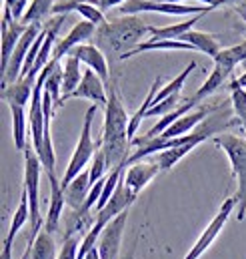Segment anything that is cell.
I'll use <instances>...</instances> for the list:
<instances>
[{
    "instance_id": "cell-1",
    "label": "cell",
    "mask_w": 246,
    "mask_h": 259,
    "mask_svg": "<svg viewBox=\"0 0 246 259\" xmlns=\"http://www.w3.org/2000/svg\"><path fill=\"white\" fill-rule=\"evenodd\" d=\"M128 123H130V117L124 109L116 89L108 87V103L104 107V129H102V137H100V149L104 153L108 173L126 165L130 159V155H128V149H130Z\"/></svg>"
},
{
    "instance_id": "cell-2",
    "label": "cell",
    "mask_w": 246,
    "mask_h": 259,
    "mask_svg": "<svg viewBox=\"0 0 246 259\" xmlns=\"http://www.w3.org/2000/svg\"><path fill=\"white\" fill-rule=\"evenodd\" d=\"M148 32H150V26L140 16H122L98 26L96 42L98 47L110 53H118V59H120L126 53L134 51L140 45L142 36Z\"/></svg>"
},
{
    "instance_id": "cell-3",
    "label": "cell",
    "mask_w": 246,
    "mask_h": 259,
    "mask_svg": "<svg viewBox=\"0 0 246 259\" xmlns=\"http://www.w3.org/2000/svg\"><path fill=\"white\" fill-rule=\"evenodd\" d=\"M212 143L216 147H220L232 167V177L238 179V191L234 195L236 199V219L244 221L246 217V137H238V135H230V133H222L216 135L212 139Z\"/></svg>"
},
{
    "instance_id": "cell-4",
    "label": "cell",
    "mask_w": 246,
    "mask_h": 259,
    "mask_svg": "<svg viewBox=\"0 0 246 259\" xmlns=\"http://www.w3.org/2000/svg\"><path fill=\"white\" fill-rule=\"evenodd\" d=\"M96 111H98V105H90V107L86 109L82 131H80V139H78V143H76V147H74V153H72V157H70V161H68V167H66L64 177H62V181H60L62 189H64L70 181H74L82 171H86V165L90 163V159H94V155H96V151H98V147H100V143H94V141H92V119H94Z\"/></svg>"
},
{
    "instance_id": "cell-5",
    "label": "cell",
    "mask_w": 246,
    "mask_h": 259,
    "mask_svg": "<svg viewBox=\"0 0 246 259\" xmlns=\"http://www.w3.org/2000/svg\"><path fill=\"white\" fill-rule=\"evenodd\" d=\"M42 163L40 157L32 147H26L24 151V191L28 195L30 203V237L28 241H34V237L42 231V213H40V175H42Z\"/></svg>"
},
{
    "instance_id": "cell-6",
    "label": "cell",
    "mask_w": 246,
    "mask_h": 259,
    "mask_svg": "<svg viewBox=\"0 0 246 259\" xmlns=\"http://www.w3.org/2000/svg\"><path fill=\"white\" fill-rule=\"evenodd\" d=\"M210 6L204 4H168V2H152V0H128L118 6V12L124 16H138L140 12H160L170 16H198L210 12Z\"/></svg>"
},
{
    "instance_id": "cell-7",
    "label": "cell",
    "mask_w": 246,
    "mask_h": 259,
    "mask_svg": "<svg viewBox=\"0 0 246 259\" xmlns=\"http://www.w3.org/2000/svg\"><path fill=\"white\" fill-rule=\"evenodd\" d=\"M234 207H236V199H234V197H228V199L220 205L218 213H216L214 219L208 223V227L200 233V237L196 239V243L188 249V253L184 255V259H200L204 255V251L214 243V239L218 237V233H220L222 227L226 225V221H228V217H230V213H232Z\"/></svg>"
},
{
    "instance_id": "cell-8",
    "label": "cell",
    "mask_w": 246,
    "mask_h": 259,
    "mask_svg": "<svg viewBox=\"0 0 246 259\" xmlns=\"http://www.w3.org/2000/svg\"><path fill=\"white\" fill-rule=\"evenodd\" d=\"M126 219H128V211L120 213L100 233L98 243H96V249H98L100 259H118V255H120V241H122V233H124V227H126Z\"/></svg>"
},
{
    "instance_id": "cell-9",
    "label": "cell",
    "mask_w": 246,
    "mask_h": 259,
    "mask_svg": "<svg viewBox=\"0 0 246 259\" xmlns=\"http://www.w3.org/2000/svg\"><path fill=\"white\" fill-rule=\"evenodd\" d=\"M96 30H98V26H94V24L88 22V20L76 22V24L70 28V32H68L62 40L56 42L52 59L60 61L62 57H68V55L72 53V49H76V47H80V45H86V40H90L92 36H96Z\"/></svg>"
},
{
    "instance_id": "cell-10",
    "label": "cell",
    "mask_w": 246,
    "mask_h": 259,
    "mask_svg": "<svg viewBox=\"0 0 246 259\" xmlns=\"http://www.w3.org/2000/svg\"><path fill=\"white\" fill-rule=\"evenodd\" d=\"M158 173H160V167H158V163H156L154 159H150V161H138V163H134V165L128 167L126 175L122 177L124 185L138 197V193H140Z\"/></svg>"
},
{
    "instance_id": "cell-11",
    "label": "cell",
    "mask_w": 246,
    "mask_h": 259,
    "mask_svg": "<svg viewBox=\"0 0 246 259\" xmlns=\"http://www.w3.org/2000/svg\"><path fill=\"white\" fill-rule=\"evenodd\" d=\"M70 99H86V101H92V105L106 107V103H108L106 84H104V80L92 68H86L80 87L74 91V95Z\"/></svg>"
},
{
    "instance_id": "cell-12",
    "label": "cell",
    "mask_w": 246,
    "mask_h": 259,
    "mask_svg": "<svg viewBox=\"0 0 246 259\" xmlns=\"http://www.w3.org/2000/svg\"><path fill=\"white\" fill-rule=\"evenodd\" d=\"M70 55L76 57L82 65H86V68H92V70L104 80V84L110 87V72H108L106 57H104V53H102L96 45H80V47L72 49Z\"/></svg>"
},
{
    "instance_id": "cell-13",
    "label": "cell",
    "mask_w": 246,
    "mask_h": 259,
    "mask_svg": "<svg viewBox=\"0 0 246 259\" xmlns=\"http://www.w3.org/2000/svg\"><path fill=\"white\" fill-rule=\"evenodd\" d=\"M48 181H50V205H48V213H46V221H44V231L54 235L60 229V219L62 211L66 207V197H64L62 185L56 179V175L48 177Z\"/></svg>"
},
{
    "instance_id": "cell-14",
    "label": "cell",
    "mask_w": 246,
    "mask_h": 259,
    "mask_svg": "<svg viewBox=\"0 0 246 259\" xmlns=\"http://www.w3.org/2000/svg\"><path fill=\"white\" fill-rule=\"evenodd\" d=\"M68 12H78L84 20L92 22L94 26H102L106 24V16L102 10H98L96 6H92L90 2H78V0H66V2H56L52 14H68Z\"/></svg>"
},
{
    "instance_id": "cell-15",
    "label": "cell",
    "mask_w": 246,
    "mask_h": 259,
    "mask_svg": "<svg viewBox=\"0 0 246 259\" xmlns=\"http://www.w3.org/2000/svg\"><path fill=\"white\" fill-rule=\"evenodd\" d=\"M92 189V183H90V173L88 169L82 171L74 181H70L62 191H64V197H66V205L72 209V211H78L86 199H88V193Z\"/></svg>"
},
{
    "instance_id": "cell-16",
    "label": "cell",
    "mask_w": 246,
    "mask_h": 259,
    "mask_svg": "<svg viewBox=\"0 0 246 259\" xmlns=\"http://www.w3.org/2000/svg\"><path fill=\"white\" fill-rule=\"evenodd\" d=\"M36 80H38V78H36ZM36 80L30 78V76L18 78L16 82H12V84H8L6 89H2V101H4L6 105H20V107H26V105L32 101Z\"/></svg>"
},
{
    "instance_id": "cell-17",
    "label": "cell",
    "mask_w": 246,
    "mask_h": 259,
    "mask_svg": "<svg viewBox=\"0 0 246 259\" xmlns=\"http://www.w3.org/2000/svg\"><path fill=\"white\" fill-rule=\"evenodd\" d=\"M26 28H28V24L18 22V20H14L10 26L2 28V49H0L2 51V59H0V70L2 72L8 68V63L12 59V53H14L16 45L20 42L22 34L26 32Z\"/></svg>"
},
{
    "instance_id": "cell-18",
    "label": "cell",
    "mask_w": 246,
    "mask_h": 259,
    "mask_svg": "<svg viewBox=\"0 0 246 259\" xmlns=\"http://www.w3.org/2000/svg\"><path fill=\"white\" fill-rule=\"evenodd\" d=\"M80 61L76 59V57H72V55H68L66 59H64V78H62V105H64V101L66 99H70L72 95H74V91L80 87V82H82V76H84V72H82V68H80Z\"/></svg>"
},
{
    "instance_id": "cell-19",
    "label": "cell",
    "mask_w": 246,
    "mask_h": 259,
    "mask_svg": "<svg viewBox=\"0 0 246 259\" xmlns=\"http://www.w3.org/2000/svg\"><path fill=\"white\" fill-rule=\"evenodd\" d=\"M180 40H184V42H188V45H192L198 53H204V55L212 57V61H214L216 55L222 51V49H220V40H218L216 34L200 32V30H194V28H192L190 32H186Z\"/></svg>"
},
{
    "instance_id": "cell-20",
    "label": "cell",
    "mask_w": 246,
    "mask_h": 259,
    "mask_svg": "<svg viewBox=\"0 0 246 259\" xmlns=\"http://www.w3.org/2000/svg\"><path fill=\"white\" fill-rule=\"evenodd\" d=\"M232 70L234 68H230V66H226V65H222V63H214V68H212V72L208 74V78L204 80V84L192 95L198 103L202 101V99H206V97H210L212 93H216L222 84H224V80L232 74Z\"/></svg>"
},
{
    "instance_id": "cell-21",
    "label": "cell",
    "mask_w": 246,
    "mask_h": 259,
    "mask_svg": "<svg viewBox=\"0 0 246 259\" xmlns=\"http://www.w3.org/2000/svg\"><path fill=\"white\" fill-rule=\"evenodd\" d=\"M204 14L190 16L188 20L176 22V24H168V26H150V34H152V38H158V40H180L186 32H190L194 28V24Z\"/></svg>"
},
{
    "instance_id": "cell-22",
    "label": "cell",
    "mask_w": 246,
    "mask_h": 259,
    "mask_svg": "<svg viewBox=\"0 0 246 259\" xmlns=\"http://www.w3.org/2000/svg\"><path fill=\"white\" fill-rule=\"evenodd\" d=\"M148 51H196L192 45H188L184 40H158V38H150L140 42L134 51L126 53L124 57H120V61H126L130 57H136L140 53H148Z\"/></svg>"
},
{
    "instance_id": "cell-23",
    "label": "cell",
    "mask_w": 246,
    "mask_h": 259,
    "mask_svg": "<svg viewBox=\"0 0 246 259\" xmlns=\"http://www.w3.org/2000/svg\"><path fill=\"white\" fill-rule=\"evenodd\" d=\"M10 107V117H12V139H14V147L18 151H26L28 141V127H26V111L20 105H8Z\"/></svg>"
},
{
    "instance_id": "cell-24",
    "label": "cell",
    "mask_w": 246,
    "mask_h": 259,
    "mask_svg": "<svg viewBox=\"0 0 246 259\" xmlns=\"http://www.w3.org/2000/svg\"><path fill=\"white\" fill-rule=\"evenodd\" d=\"M30 249H32V257L30 259H58L56 253V243H54V237L50 233H46L44 229L34 237V241L30 243Z\"/></svg>"
},
{
    "instance_id": "cell-25",
    "label": "cell",
    "mask_w": 246,
    "mask_h": 259,
    "mask_svg": "<svg viewBox=\"0 0 246 259\" xmlns=\"http://www.w3.org/2000/svg\"><path fill=\"white\" fill-rule=\"evenodd\" d=\"M62 78H64V66L60 65V61H56L44 82V93L50 95L54 103V111H58L62 107Z\"/></svg>"
},
{
    "instance_id": "cell-26",
    "label": "cell",
    "mask_w": 246,
    "mask_h": 259,
    "mask_svg": "<svg viewBox=\"0 0 246 259\" xmlns=\"http://www.w3.org/2000/svg\"><path fill=\"white\" fill-rule=\"evenodd\" d=\"M54 6H56L54 0H32L24 18H22V22L24 24H42L52 14Z\"/></svg>"
},
{
    "instance_id": "cell-27",
    "label": "cell",
    "mask_w": 246,
    "mask_h": 259,
    "mask_svg": "<svg viewBox=\"0 0 246 259\" xmlns=\"http://www.w3.org/2000/svg\"><path fill=\"white\" fill-rule=\"evenodd\" d=\"M196 68V63L192 61V63H188V66H186L184 70L178 74V76H174L168 84H164L160 91H158V95L154 97V105H160L162 101H166L168 97H174V95H180V91H182V87H184L186 78H188V74L192 72Z\"/></svg>"
},
{
    "instance_id": "cell-28",
    "label": "cell",
    "mask_w": 246,
    "mask_h": 259,
    "mask_svg": "<svg viewBox=\"0 0 246 259\" xmlns=\"http://www.w3.org/2000/svg\"><path fill=\"white\" fill-rule=\"evenodd\" d=\"M230 103H232V111L240 123V129L246 135V89H242L236 78L230 82Z\"/></svg>"
},
{
    "instance_id": "cell-29",
    "label": "cell",
    "mask_w": 246,
    "mask_h": 259,
    "mask_svg": "<svg viewBox=\"0 0 246 259\" xmlns=\"http://www.w3.org/2000/svg\"><path fill=\"white\" fill-rule=\"evenodd\" d=\"M246 61V40L234 45V47H228V49H222L214 63H222V65L230 66V68H236L238 65H242Z\"/></svg>"
},
{
    "instance_id": "cell-30",
    "label": "cell",
    "mask_w": 246,
    "mask_h": 259,
    "mask_svg": "<svg viewBox=\"0 0 246 259\" xmlns=\"http://www.w3.org/2000/svg\"><path fill=\"white\" fill-rule=\"evenodd\" d=\"M108 169H106V159H104V153H102V149L98 147V151H96V155H94V159H92V165H90V169H88V173H90V183L94 185V183H98L100 179H104V173H106Z\"/></svg>"
},
{
    "instance_id": "cell-31",
    "label": "cell",
    "mask_w": 246,
    "mask_h": 259,
    "mask_svg": "<svg viewBox=\"0 0 246 259\" xmlns=\"http://www.w3.org/2000/svg\"><path fill=\"white\" fill-rule=\"evenodd\" d=\"M80 243H82L80 237H68V239H64V243H62L60 247V253H58V259H78Z\"/></svg>"
},
{
    "instance_id": "cell-32",
    "label": "cell",
    "mask_w": 246,
    "mask_h": 259,
    "mask_svg": "<svg viewBox=\"0 0 246 259\" xmlns=\"http://www.w3.org/2000/svg\"><path fill=\"white\" fill-rule=\"evenodd\" d=\"M30 2H32V0H4V4L10 8L14 20H18V22H22V18H24V14H26Z\"/></svg>"
},
{
    "instance_id": "cell-33",
    "label": "cell",
    "mask_w": 246,
    "mask_h": 259,
    "mask_svg": "<svg viewBox=\"0 0 246 259\" xmlns=\"http://www.w3.org/2000/svg\"><path fill=\"white\" fill-rule=\"evenodd\" d=\"M92 6H96L98 10H102V12H106V10H110V8H118V6H122L124 2H128V0H88Z\"/></svg>"
},
{
    "instance_id": "cell-34",
    "label": "cell",
    "mask_w": 246,
    "mask_h": 259,
    "mask_svg": "<svg viewBox=\"0 0 246 259\" xmlns=\"http://www.w3.org/2000/svg\"><path fill=\"white\" fill-rule=\"evenodd\" d=\"M246 0H218L214 8H218V6H236V8H242Z\"/></svg>"
},
{
    "instance_id": "cell-35",
    "label": "cell",
    "mask_w": 246,
    "mask_h": 259,
    "mask_svg": "<svg viewBox=\"0 0 246 259\" xmlns=\"http://www.w3.org/2000/svg\"><path fill=\"white\" fill-rule=\"evenodd\" d=\"M196 2H200V4H206V6H210V8L214 10V6H216V2H218V0H196Z\"/></svg>"
},
{
    "instance_id": "cell-36",
    "label": "cell",
    "mask_w": 246,
    "mask_h": 259,
    "mask_svg": "<svg viewBox=\"0 0 246 259\" xmlns=\"http://www.w3.org/2000/svg\"><path fill=\"white\" fill-rule=\"evenodd\" d=\"M236 82H238L242 89H246V70L242 72V74H240V76H238V78H236Z\"/></svg>"
},
{
    "instance_id": "cell-37",
    "label": "cell",
    "mask_w": 246,
    "mask_h": 259,
    "mask_svg": "<svg viewBox=\"0 0 246 259\" xmlns=\"http://www.w3.org/2000/svg\"><path fill=\"white\" fill-rule=\"evenodd\" d=\"M32 257V249H30V245H26V251L22 253V257L20 259H30Z\"/></svg>"
},
{
    "instance_id": "cell-38",
    "label": "cell",
    "mask_w": 246,
    "mask_h": 259,
    "mask_svg": "<svg viewBox=\"0 0 246 259\" xmlns=\"http://www.w3.org/2000/svg\"><path fill=\"white\" fill-rule=\"evenodd\" d=\"M152 2H168V4H182L186 0H152Z\"/></svg>"
},
{
    "instance_id": "cell-39",
    "label": "cell",
    "mask_w": 246,
    "mask_h": 259,
    "mask_svg": "<svg viewBox=\"0 0 246 259\" xmlns=\"http://www.w3.org/2000/svg\"><path fill=\"white\" fill-rule=\"evenodd\" d=\"M238 12H240V16L244 18V22H246V8L242 6V8H238Z\"/></svg>"
},
{
    "instance_id": "cell-40",
    "label": "cell",
    "mask_w": 246,
    "mask_h": 259,
    "mask_svg": "<svg viewBox=\"0 0 246 259\" xmlns=\"http://www.w3.org/2000/svg\"><path fill=\"white\" fill-rule=\"evenodd\" d=\"M134 249H136V247H132V249L128 251V255H126V259H134Z\"/></svg>"
},
{
    "instance_id": "cell-41",
    "label": "cell",
    "mask_w": 246,
    "mask_h": 259,
    "mask_svg": "<svg viewBox=\"0 0 246 259\" xmlns=\"http://www.w3.org/2000/svg\"><path fill=\"white\" fill-rule=\"evenodd\" d=\"M78 2H88V0H78Z\"/></svg>"
},
{
    "instance_id": "cell-42",
    "label": "cell",
    "mask_w": 246,
    "mask_h": 259,
    "mask_svg": "<svg viewBox=\"0 0 246 259\" xmlns=\"http://www.w3.org/2000/svg\"><path fill=\"white\" fill-rule=\"evenodd\" d=\"M242 66H244V68H246V61H244V63H242Z\"/></svg>"
}]
</instances>
